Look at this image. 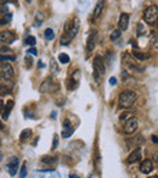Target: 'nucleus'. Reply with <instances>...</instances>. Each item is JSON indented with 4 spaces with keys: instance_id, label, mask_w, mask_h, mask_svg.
Instances as JSON below:
<instances>
[{
    "instance_id": "f257e3e1",
    "label": "nucleus",
    "mask_w": 158,
    "mask_h": 178,
    "mask_svg": "<svg viewBox=\"0 0 158 178\" xmlns=\"http://www.w3.org/2000/svg\"><path fill=\"white\" fill-rule=\"evenodd\" d=\"M79 28H80V21L78 17H74L71 23H70V27H66V30L61 38V44L62 45H67L71 43L73 38L78 34L79 32Z\"/></svg>"
},
{
    "instance_id": "f03ea898",
    "label": "nucleus",
    "mask_w": 158,
    "mask_h": 178,
    "mask_svg": "<svg viewBox=\"0 0 158 178\" xmlns=\"http://www.w3.org/2000/svg\"><path fill=\"white\" fill-rule=\"evenodd\" d=\"M138 100V94L133 90H125L119 95L118 99V106L120 109H129L135 104V101Z\"/></svg>"
},
{
    "instance_id": "7ed1b4c3",
    "label": "nucleus",
    "mask_w": 158,
    "mask_h": 178,
    "mask_svg": "<svg viewBox=\"0 0 158 178\" xmlns=\"http://www.w3.org/2000/svg\"><path fill=\"white\" fill-rule=\"evenodd\" d=\"M144 20L146 23L150 26L155 25L156 21H158V6L157 5H151L146 7L144 11Z\"/></svg>"
},
{
    "instance_id": "20e7f679",
    "label": "nucleus",
    "mask_w": 158,
    "mask_h": 178,
    "mask_svg": "<svg viewBox=\"0 0 158 178\" xmlns=\"http://www.w3.org/2000/svg\"><path fill=\"white\" fill-rule=\"evenodd\" d=\"M105 71H106V68L103 65V60L100 55H96L94 59V77L97 83L100 82V76L105 74Z\"/></svg>"
},
{
    "instance_id": "39448f33",
    "label": "nucleus",
    "mask_w": 158,
    "mask_h": 178,
    "mask_svg": "<svg viewBox=\"0 0 158 178\" xmlns=\"http://www.w3.org/2000/svg\"><path fill=\"white\" fill-rule=\"evenodd\" d=\"M138 119L135 117V116H131L130 119H127V122H125V124H124V127H123V133L125 134V135H131V134H134L136 132V129H138Z\"/></svg>"
},
{
    "instance_id": "423d86ee",
    "label": "nucleus",
    "mask_w": 158,
    "mask_h": 178,
    "mask_svg": "<svg viewBox=\"0 0 158 178\" xmlns=\"http://www.w3.org/2000/svg\"><path fill=\"white\" fill-rule=\"evenodd\" d=\"M58 88H60L58 84L54 82L52 78H46L40 86V93H47V91L54 93V91H57Z\"/></svg>"
},
{
    "instance_id": "0eeeda50",
    "label": "nucleus",
    "mask_w": 158,
    "mask_h": 178,
    "mask_svg": "<svg viewBox=\"0 0 158 178\" xmlns=\"http://www.w3.org/2000/svg\"><path fill=\"white\" fill-rule=\"evenodd\" d=\"M14 74H15V70L10 63H2V65H1L0 76H1L2 79H5V81H11V78L14 77Z\"/></svg>"
},
{
    "instance_id": "6e6552de",
    "label": "nucleus",
    "mask_w": 158,
    "mask_h": 178,
    "mask_svg": "<svg viewBox=\"0 0 158 178\" xmlns=\"http://www.w3.org/2000/svg\"><path fill=\"white\" fill-rule=\"evenodd\" d=\"M15 39H16V35L11 30H1L0 32V43L11 44V43L15 42Z\"/></svg>"
},
{
    "instance_id": "1a4fd4ad",
    "label": "nucleus",
    "mask_w": 158,
    "mask_h": 178,
    "mask_svg": "<svg viewBox=\"0 0 158 178\" xmlns=\"http://www.w3.org/2000/svg\"><path fill=\"white\" fill-rule=\"evenodd\" d=\"M30 178H61L56 171H37Z\"/></svg>"
},
{
    "instance_id": "9d476101",
    "label": "nucleus",
    "mask_w": 158,
    "mask_h": 178,
    "mask_svg": "<svg viewBox=\"0 0 158 178\" xmlns=\"http://www.w3.org/2000/svg\"><path fill=\"white\" fill-rule=\"evenodd\" d=\"M18 159L17 157H10V160H9V163L6 165V168H7V172H9V175L10 176H12L14 177L15 175H16V172H17V170H18Z\"/></svg>"
},
{
    "instance_id": "9b49d317",
    "label": "nucleus",
    "mask_w": 158,
    "mask_h": 178,
    "mask_svg": "<svg viewBox=\"0 0 158 178\" xmlns=\"http://www.w3.org/2000/svg\"><path fill=\"white\" fill-rule=\"evenodd\" d=\"M123 63L129 68V70H134V71H139V66L136 63V61L131 58L129 54H124L123 55Z\"/></svg>"
},
{
    "instance_id": "f8f14e48",
    "label": "nucleus",
    "mask_w": 158,
    "mask_h": 178,
    "mask_svg": "<svg viewBox=\"0 0 158 178\" xmlns=\"http://www.w3.org/2000/svg\"><path fill=\"white\" fill-rule=\"evenodd\" d=\"M79 76H80V71H75V72L70 77L68 82H67V88H68V90H74V89L78 87V84H79L78 77H79Z\"/></svg>"
},
{
    "instance_id": "ddd939ff",
    "label": "nucleus",
    "mask_w": 158,
    "mask_h": 178,
    "mask_svg": "<svg viewBox=\"0 0 158 178\" xmlns=\"http://www.w3.org/2000/svg\"><path fill=\"white\" fill-rule=\"evenodd\" d=\"M96 37H97V32H96V30H93L90 32V34L88 37V42H86V49H88V51H93L94 50L95 44H96Z\"/></svg>"
},
{
    "instance_id": "4468645a",
    "label": "nucleus",
    "mask_w": 158,
    "mask_h": 178,
    "mask_svg": "<svg viewBox=\"0 0 158 178\" xmlns=\"http://www.w3.org/2000/svg\"><path fill=\"white\" fill-rule=\"evenodd\" d=\"M129 20H130V16L125 12L120 14V17H119V21H118V27L119 30H127L128 28V25H129Z\"/></svg>"
},
{
    "instance_id": "2eb2a0df",
    "label": "nucleus",
    "mask_w": 158,
    "mask_h": 178,
    "mask_svg": "<svg viewBox=\"0 0 158 178\" xmlns=\"http://www.w3.org/2000/svg\"><path fill=\"white\" fill-rule=\"evenodd\" d=\"M140 171L144 173V175H148L153 171V162L151 160H144L141 165H140Z\"/></svg>"
},
{
    "instance_id": "dca6fc26",
    "label": "nucleus",
    "mask_w": 158,
    "mask_h": 178,
    "mask_svg": "<svg viewBox=\"0 0 158 178\" xmlns=\"http://www.w3.org/2000/svg\"><path fill=\"white\" fill-rule=\"evenodd\" d=\"M73 132H74V129H73L72 126H71L70 119H65V121H63V131H62V137H63V138H70V137L73 134Z\"/></svg>"
},
{
    "instance_id": "f3484780",
    "label": "nucleus",
    "mask_w": 158,
    "mask_h": 178,
    "mask_svg": "<svg viewBox=\"0 0 158 178\" xmlns=\"http://www.w3.org/2000/svg\"><path fill=\"white\" fill-rule=\"evenodd\" d=\"M141 157V149L140 148H136L131 154L129 155V157L127 159V163H135L138 162Z\"/></svg>"
},
{
    "instance_id": "a211bd4d",
    "label": "nucleus",
    "mask_w": 158,
    "mask_h": 178,
    "mask_svg": "<svg viewBox=\"0 0 158 178\" xmlns=\"http://www.w3.org/2000/svg\"><path fill=\"white\" fill-rule=\"evenodd\" d=\"M103 6H105V0H97L95 7H94V12H93V20H96L99 18L103 10Z\"/></svg>"
},
{
    "instance_id": "6ab92c4d",
    "label": "nucleus",
    "mask_w": 158,
    "mask_h": 178,
    "mask_svg": "<svg viewBox=\"0 0 158 178\" xmlns=\"http://www.w3.org/2000/svg\"><path fill=\"white\" fill-rule=\"evenodd\" d=\"M12 106H14V101H12V100H9V101L6 103L5 109H4V111H2V119H4V121H6V119H9L10 112H11V110H12Z\"/></svg>"
},
{
    "instance_id": "aec40b11",
    "label": "nucleus",
    "mask_w": 158,
    "mask_h": 178,
    "mask_svg": "<svg viewBox=\"0 0 158 178\" xmlns=\"http://www.w3.org/2000/svg\"><path fill=\"white\" fill-rule=\"evenodd\" d=\"M44 18H45V15H44L42 11H38L37 15H35V18H34L33 26H34V27H40V26L43 25Z\"/></svg>"
},
{
    "instance_id": "412c9836",
    "label": "nucleus",
    "mask_w": 158,
    "mask_h": 178,
    "mask_svg": "<svg viewBox=\"0 0 158 178\" xmlns=\"http://www.w3.org/2000/svg\"><path fill=\"white\" fill-rule=\"evenodd\" d=\"M32 129L30 128H26V129H23L22 132H21V134H20V140L21 142H26L28 138H30L32 137Z\"/></svg>"
},
{
    "instance_id": "4be33fe9",
    "label": "nucleus",
    "mask_w": 158,
    "mask_h": 178,
    "mask_svg": "<svg viewBox=\"0 0 158 178\" xmlns=\"http://www.w3.org/2000/svg\"><path fill=\"white\" fill-rule=\"evenodd\" d=\"M133 55H134L135 59L139 60V61H145V60H147L150 58V55L144 54V53H141V51H138V50H134V51H133Z\"/></svg>"
},
{
    "instance_id": "5701e85b",
    "label": "nucleus",
    "mask_w": 158,
    "mask_h": 178,
    "mask_svg": "<svg viewBox=\"0 0 158 178\" xmlns=\"http://www.w3.org/2000/svg\"><path fill=\"white\" fill-rule=\"evenodd\" d=\"M42 162L45 163V165H55L57 162V157H55V156H43Z\"/></svg>"
},
{
    "instance_id": "b1692460",
    "label": "nucleus",
    "mask_w": 158,
    "mask_h": 178,
    "mask_svg": "<svg viewBox=\"0 0 158 178\" xmlns=\"http://www.w3.org/2000/svg\"><path fill=\"white\" fill-rule=\"evenodd\" d=\"M11 86H6V84H0V96H5L7 94L11 93Z\"/></svg>"
},
{
    "instance_id": "393cba45",
    "label": "nucleus",
    "mask_w": 158,
    "mask_h": 178,
    "mask_svg": "<svg viewBox=\"0 0 158 178\" xmlns=\"http://www.w3.org/2000/svg\"><path fill=\"white\" fill-rule=\"evenodd\" d=\"M44 37H45L46 40H52L55 38V33L51 28H46L45 32H44Z\"/></svg>"
},
{
    "instance_id": "a878e982",
    "label": "nucleus",
    "mask_w": 158,
    "mask_h": 178,
    "mask_svg": "<svg viewBox=\"0 0 158 178\" xmlns=\"http://www.w3.org/2000/svg\"><path fill=\"white\" fill-rule=\"evenodd\" d=\"M120 35H122V30H115L112 33H111V35H110V39L112 40V42H115L117 39H119L120 38Z\"/></svg>"
},
{
    "instance_id": "bb28decb",
    "label": "nucleus",
    "mask_w": 158,
    "mask_h": 178,
    "mask_svg": "<svg viewBox=\"0 0 158 178\" xmlns=\"http://www.w3.org/2000/svg\"><path fill=\"white\" fill-rule=\"evenodd\" d=\"M58 61H60L61 63H68L70 56H68L67 54H65V53H61V54L58 55Z\"/></svg>"
},
{
    "instance_id": "cd10ccee",
    "label": "nucleus",
    "mask_w": 158,
    "mask_h": 178,
    "mask_svg": "<svg viewBox=\"0 0 158 178\" xmlns=\"http://www.w3.org/2000/svg\"><path fill=\"white\" fill-rule=\"evenodd\" d=\"M136 33H138V37H141V35H144L145 33H146V30H145V27L142 26V23H138V28H136Z\"/></svg>"
},
{
    "instance_id": "c85d7f7f",
    "label": "nucleus",
    "mask_w": 158,
    "mask_h": 178,
    "mask_svg": "<svg viewBox=\"0 0 158 178\" xmlns=\"http://www.w3.org/2000/svg\"><path fill=\"white\" fill-rule=\"evenodd\" d=\"M26 177H27V163L23 162L22 168H21V172H20V178H26Z\"/></svg>"
},
{
    "instance_id": "c756f323",
    "label": "nucleus",
    "mask_w": 158,
    "mask_h": 178,
    "mask_svg": "<svg viewBox=\"0 0 158 178\" xmlns=\"http://www.w3.org/2000/svg\"><path fill=\"white\" fill-rule=\"evenodd\" d=\"M25 43L28 45H34L35 44V37H33V35H29L26 38V40H25Z\"/></svg>"
},
{
    "instance_id": "7c9ffc66",
    "label": "nucleus",
    "mask_w": 158,
    "mask_h": 178,
    "mask_svg": "<svg viewBox=\"0 0 158 178\" xmlns=\"http://www.w3.org/2000/svg\"><path fill=\"white\" fill-rule=\"evenodd\" d=\"M15 56L11 55H0V61H14Z\"/></svg>"
},
{
    "instance_id": "2f4dec72",
    "label": "nucleus",
    "mask_w": 158,
    "mask_h": 178,
    "mask_svg": "<svg viewBox=\"0 0 158 178\" xmlns=\"http://www.w3.org/2000/svg\"><path fill=\"white\" fill-rule=\"evenodd\" d=\"M131 117V114L130 112H124V114H122L120 116H119V121H125V119H130Z\"/></svg>"
},
{
    "instance_id": "473e14b6",
    "label": "nucleus",
    "mask_w": 158,
    "mask_h": 178,
    "mask_svg": "<svg viewBox=\"0 0 158 178\" xmlns=\"http://www.w3.org/2000/svg\"><path fill=\"white\" fill-rule=\"evenodd\" d=\"M50 66H51V67L54 68L52 71H54V72L56 73V72H57V70H58V67H57V65L55 63V61H54V60H51V62H50Z\"/></svg>"
},
{
    "instance_id": "72a5a7b5",
    "label": "nucleus",
    "mask_w": 158,
    "mask_h": 178,
    "mask_svg": "<svg viewBox=\"0 0 158 178\" xmlns=\"http://www.w3.org/2000/svg\"><path fill=\"white\" fill-rule=\"evenodd\" d=\"M57 143H58V137H57V134H55V135H54V144H52V149L57 148Z\"/></svg>"
},
{
    "instance_id": "f704fd0d",
    "label": "nucleus",
    "mask_w": 158,
    "mask_h": 178,
    "mask_svg": "<svg viewBox=\"0 0 158 178\" xmlns=\"http://www.w3.org/2000/svg\"><path fill=\"white\" fill-rule=\"evenodd\" d=\"M27 51H28V54H33V55H37V54H38L35 48H29Z\"/></svg>"
},
{
    "instance_id": "c9c22d12",
    "label": "nucleus",
    "mask_w": 158,
    "mask_h": 178,
    "mask_svg": "<svg viewBox=\"0 0 158 178\" xmlns=\"http://www.w3.org/2000/svg\"><path fill=\"white\" fill-rule=\"evenodd\" d=\"M110 83H111L112 86H115V84H117V78H115V77H111V78H110Z\"/></svg>"
},
{
    "instance_id": "e433bc0d",
    "label": "nucleus",
    "mask_w": 158,
    "mask_h": 178,
    "mask_svg": "<svg viewBox=\"0 0 158 178\" xmlns=\"http://www.w3.org/2000/svg\"><path fill=\"white\" fill-rule=\"evenodd\" d=\"M11 1H15V0H0V5L4 6V5H6L7 2H11Z\"/></svg>"
},
{
    "instance_id": "4c0bfd02",
    "label": "nucleus",
    "mask_w": 158,
    "mask_h": 178,
    "mask_svg": "<svg viewBox=\"0 0 158 178\" xmlns=\"http://www.w3.org/2000/svg\"><path fill=\"white\" fill-rule=\"evenodd\" d=\"M4 109H5V105H4V101H2V100H0V114H2Z\"/></svg>"
},
{
    "instance_id": "58836bf2",
    "label": "nucleus",
    "mask_w": 158,
    "mask_h": 178,
    "mask_svg": "<svg viewBox=\"0 0 158 178\" xmlns=\"http://www.w3.org/2000/svg\"><path fill=\"white\" fill-rule=\"evenodd\" d=\"M151 139H152V142H153V143L158 144V137H156V135H152V137H151Z\"/></svg>"
},
{
    "instance_id": "ea45409f",
    "label": "nucleus",
    "mask_w": 158,
    "mask_h": 178,
    "mask_svg": "<svg viewBox=\"0 0 158 178\" xmlns=\"http://www.w3.org/2000/svg\"><path fill=\"white\" fill-rule=\"evenodd\" d=\"M26 62H27V66H30L33 63V60H30L29 58H26Z\"/></svg>"
},
{
    "instance_id": "a19ab883",
    "label": "nucleus",
    "mask_w": 158,
    "mask_h": 178,
    "mask_svg": "<svg viewBox=\"0 0 158 178\" xmlns=\"http://www.w3.org/2000/svg\"><path fill=\"white\" fill-rule=\"evenodd\" d=\"M153 161L158 163V154H153Z\"/></svg>"
},
{
    "instance_id": "79ce46f5",
    "label": "nucleus",
    "mask_w": 158,
    "mask_h": 178,
    "mask_svg": "<svg viewBox=\"0 0 158 178\" xmlns=\"http://www.w3.org/2000/svg\"><path fill=\"white\" fill-rule=\"evenodd\" d=\"M6 22H7L6 20H0V25H5Z\"/></svg>"
},
{
    "instance_id": "37998d69",
    "label": "nucleus",
    "mask_w": 158,
    "mask_h": 178,
    "mask_svg": "<svg viewBox=\"0 0 158 178\" xmlns=\"http://www.w3.org/2000/svg\"><path fill=\"white\" fill-rule=\"evenodd\" d=\"M0 129H4V124H2V121L0 119Z\"/></svg>"
},
{
    "instance_id": "c03bdc74",
    "label": "nucleus",
    "mask_w": 158,
    "mask_h": 178,
    "mask_svg": "<svg viewBox=\"0 0 158 178\" xmlns=\"http://www.w3.org/2000/svg\"><path fill=\"white\" fill-rule=\"evenodd\" d=\"M70 178H80V177H78L77 175H71V176H70Z\"/></svg>"
},
{
    "instance_id": "a18cd8bd",
    "label": "nucleus",
    "mask_w": 158,
    "mask_h": 178,
    "mask_svg": "<svg viewBox=\"0 0 158 178\" xmlns=\"http://www.w3.org/2000/svg\"><path fill=\"white\" fill-rule=\"evenodd\" d=\"M38 66H39V67H44V63H43V62H42V61H40V62H39V65H38Z\"/></svg>"
},
{
    "instance_id": "49530a36",
    "label": "nucleus",
    "mask_w": 158,
    "mask_h": 178,
    "mask_svg": "<svg viewBox=\"0 0 158 178\" xmlns=\"http://www.w3.org/2000/svg\"><path fill=\"white\" fill-rule=\"evenodd\" d=\"M148 178H158V176H151V177H148Z\"/></svg>"
},
{
    "instance_id": "de8ad7c7",
    "label": "nucleus",
    "mask_w": 158,
    "mask_h": 178,
    "mask_svg": "<svg viewBox=\"0 0 158 178\" xmlns=\"http://www.w3.org/2000/svg\"><path fill=\"white\" fill-rule=\"evenodd\" d=\"M157 30H158V22H157Z\"/></svg>"
},
{
    "instance_id": "09e8293b",
    "label": "nucleus",
    "mask_w": 158,
    "mask_h": 178,
    "mask_svg": "<svg viewBox=\"0 0 158 178\" xmlns=\"http://www.w3.org/2000/svg\"><path fill=\"white\" fill-rule=\"evenodd\" d=\"M0 145H1V140H0Z\"/></svg>"
}]
</instances>
